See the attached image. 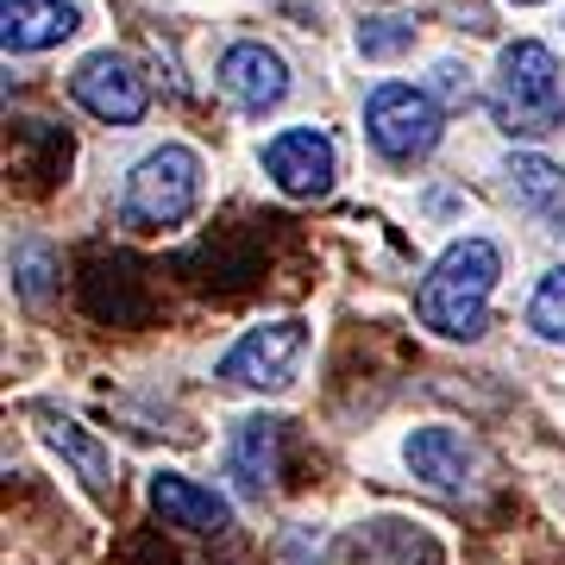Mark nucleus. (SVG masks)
Instances as JSON below:
<instances>
[{
    "mask_svg": "<svg viewBox=\"0 0 565 565\" xmlns=\"http://www.w3.org/2000/svg\"><path fill=\"white\" fill-rule=\"evenodd\" d=\"M195 195H202V163L182 145H163L126 177V221L145 226V233H163V226H182L195 214Z\"/></svg>",
    "mask_w": 565,
    "mask_h": 565,
    "instance_id": "nucleus-3",
    "label": "nucleus"
},
{
    "mask_svg": "<svg viewBox=\"0 0 565 565\" xmlns=\"http://www.w3.org/2000/svg\"><path fill=\"white\" fill-rule=\"evenodd\" d=\"M264 170L282 195H327L333 189V145L315 126H289L264 145Z\"/></svg>",
    "mask_w": 565,
    "mask_h": 565,
    "instance_id": "nucleus-7",
    "label": "nucleus"
},
{
    "mask_svg": "<svg viewBox=\"0 0 565 565\" xmlns=\"http://www.w3.org/2000/svg\"><path fill=\"white\" fill-rule=\"evenodd\" d=\"M364 132H371V145L390 163H415L440 145V107L427 95H415V88H403V82H384L364 102Z\"/></svg>",
    "mask_w": 565,
    "mask_h": 565,
    "instance_id": "nucleus-4",
    "label": "nucleus"
},
{
    "mask_svg": "<svg viewBox=\"0 0 565 565\" xmlns=\"http://www.w3.org/2000/svg\"><path fill=\"white\" fill-rule=\"evenodd\" d=\"M308 352V321H264L221 359V377L239 390H289Z\"/></svg>",
    "mask_w": 565,
    "mask_h": 565,
    "instance_id": "nucleus-5",
    "label": "nucleus"
},
{
    "mask_svg": "<svg viewBox=\"0 0 565 565\" xmlns=\"http://www.w3.org/2000/svg\"><path fill=\"white\" fill-rule=\"evenodd\" d=\"M76 32V7L70 0H7L0 7V44L7 51H44Z\"/></svg>",
    "mask_w": 565,
    "mask_h": 565,
    "instance_id": "nucleus-13",
    "label": "nucleus"
},
{
    "mask_svg": "<svg viewBox=\"0 0 565 565\" xmlns=\"http://www.w3.org/2000/svg\"><path fill=\"white\" fill-rule=\"evenodd\" d=\"M352 559L359 565H440V546L415 534L408 522H364V534H352Z\"/></svg>",
    "mask_w": 565,
    "mask_h": 565,
    "instance_id": "nucleus-14",
    "label": "nucleus"
},
{
    "mask_svg": "<svg viewBox=\"0 0 565 565\" xmlns=\"http://www.w3.org/2000/svg\"><path fill=\"white\" fill-rule=\"evenodd\" d=\"M497 270H503V252L490 239H459L446 245L440 264L427 270L422 296V321L446 340H478L484 333V315H490V289H497Z\"/></svg>",
    "mask_w": 565,
    "mask_h": 565,
    "instance_id": "nucleus-1",
    "label": "nucleus"
},
{
    "mask_svg": "<svg viewBox=\"0 0 565 565\" xmlns=\"http://www.w3.org/2000/svg\"><path fill=\"white\" fill-rule=\"evenodd\" d=\"M70 95H76L95 120H107V126H139L145 107H151L145 76H139V70H126L120 57H88L76 76H70Z\"/></svg>",
    "mask_w": 565,
    "mask_h": 565,
    "instance_id": "nucleus-6",
    "label": "nucleus"
},
{
    "mask_svg": "<svg viewBox=\"0 0 565 565\" xmlns=\"http://www.w3.org/2000/svg\"><path fill=\"white\" fill-rule=\"evenodd\" d=\"M51 270H57V258H51L44 245H20V252H13V277H20V296H32V302H39L44 289H51Z\"/></svg>",
    "mask_w": 565,
    "mask_h": 565,
    "instance_id": "nucleus-17",
    "label": "nucleus"
},
{
    "mask_svg": "<svg viewBox=\"0 0 565 565\" xmlns=\"http://www.w3.org/2000/svg\"><path fill=\"white\" fill-rule=\"evenodd\" d=\"M408 44H415V20H403V13H384V20L359 25V51L364 57H396V51H408Z\"/></svg>",
    "mask_w": 565,
    "mask_h": 565,
    "instance_id": "nucleus-16",
    "label": "nucleus"
},
{
    "mask_svg": "<svg viewBox=\"0 0 565 565\" xmlns=\"http://www.w3.org/2000/svg\"><path fill=\"white\" fill-rule=\"evenodd\" d=\"M39 434L57 446L70 465H76V478L95 490V497H114V484H120V478H114V452H107L88 427L70 422V415H57V408H39Z\"/></svg>",
    "mask_w": 565,
    "mask_h": 565,
    "instance_id": "nucleus-12",
    "label": "nucleus"
},
{
    "mask_svg": "<svg viewBox=\"0 0 565 565\" xmlns=\"http://www.w3.org/2000/svg\"><path fill=\"white\" fill-rule=\"evenodd\" d=\"M490 114L503 132H522V139H541L565 120V88H559V63L553 51L534 39L509 44L503 63H497V88H490Z\"/></svg>",
    "mask_w": 565,
    "mask_h": 565,
    "instance_id": "nucleus-2",
    "label": "nucleus"
},
{
    "mask_svg": "<svg viewBox=\"0 0 565 565\" xmlns=\"http://www.w3.org/2000/svg\"><path fill=\"white\" fill-rule=\"evenodd\" d=\"M509 177H515V189H522L534 207H546L553 195H559V170H553V163H541V158H515V170H509Z\"/></svg>",
    "mask_w": 565,
    "mask_h": 565,
    "instance_id": "nucleus-18",
    "label": "nucleus"
},
{
    "mask_svg": "<svg viewBox=\"0 0 565 565\" xmlns=\"http://www.w3.org/2000/svg\"><path fill=\"white\" fill-rule=\"evenodd\" d=\"M151 509H158L170 527H189V534H226V527H233L226 497H214L207 484L182 478V471H158V478H151Z\"/></svg>",
    "mask_w": 565,
    "mask_h": 565,
    "instance_id": "nucleus-10",
    "label": "nucleus"
},
{
    "mask_svg": "<svg viewBox=\"0 0 565 565\" xmlns=\"http://www.w3.org/2000/svg\"><path fill=\"white\" fill-rule=\"evenodd\" d=\"M434 76H440L434 88H440V95H446L452 107H465V102H471V82H465V70H459V63H440Z\"/></svg>",
    "mask_w": 565,
    "mask_h": 565,
    "instance_id": "nucleus-19",
    "label": "nucleus"
},
{
    "mask_svg": "<svg viewBox=\"0 0 565 565\" xmlns=\"http://www.w3.org/2000/svg\"><path fill=\"white\" fill-rule=\"evenodd\" d=\"M277 459H282V422L277 415H252V422L233 427V478H239L245 497H264V490L277 484Z\"/></svg>",
    "mask_w": 565,
    "mask_h": 565,
    "instance_id": "nucleus-11",
    "label": "nucleus"
},
{
    "mask_svg": "<svg viewBox=\"0 0 565 565\" xmlns=\"http://www.w3.org/2000/svg\"><path fill=\"white\" fill-rule=\"evenodd\" d=\"M515 7H527V0H515Z\"/></svg>",
    "mask_w": 565,
    "mask_h": 565,
    "instance_id": "nucleus-20",
    "label": "nucleus"
},
{
    "mask_svg": "<svg viewBox=\"0 0 565 565\" xmlns=\"http://www.w3.org/2000/svg\"><path fill=\"white\" fill-rule=\"evenodd\" d=\"M403 465L422 478V484L446 490V497H465L471 478H478V452L459 427H415L403 440Z\"/></svg>",
    "mask_w": 565,
    "mask_h": 565,
    "instance_id": "nucleus-8",
    "label": "nucleus"
},
{
    "mask_svg": "<svg viewBox=\"0 0 565 565\" xmlns=\"http://www.w3.org/2000/svg\"><path fill=\"white\" fill-rule=\"evenodd\" d=\"M527 327L541 340H565V270H546L534 302H527Z\"/></svg>",
    "mask_w": 565,
    "mask_h": 565,
    "instance_id": "nucleus-15",
    "label": "nucleus"
},
{
    "mask_svg": "<svg viewBox=\"0 0 565 565\" xmlns=\"http://www.w3.org/2000/svg\"><path fill=\"white\" fill-rule=\"evenodd\" d=\"M221 88L239 114H270V107L289 95V70H282V57L264 51V44H233L221 57Z\"/></svg>",
    "mask_w": 565,
    "mask_h": 565,
    "instance_id": "nucleus-9",
    "label": "nucleus"
}]
</instances>
